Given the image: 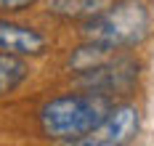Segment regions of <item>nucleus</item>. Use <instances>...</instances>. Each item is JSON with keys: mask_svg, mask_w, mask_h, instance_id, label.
<instances>
[{"mask_svg": "<svg viewBox=\"0 0 154 146\" xmlns=\"http://www.w3.org/2000/svg\"><path fill=\"white\" fill-rule=\"evenodd\" d=\"M56 50V35L51 27L27 21L24 16L0 14V53H14L32 61H43Z\"/></svg>", "mask_w": 154, "mask_h": 146, "instance_id": "4", "label": "nucleus"}, {"mask_svg": "<svg viewBox=\"0 0 154 146\" xmlns=\"http://www.w3.org/2000/svg\"><path fill=\"white\" fill-rule=\"evenodd\" d=\"M146 72L149 66H146V59L141 56V50H114L106 61H101L93 69H85L80 75L64 77V82L101 93L112 101H120V98H138Z\"/></svg>", "mask_w": 154, "mask_h": 146, "instance_id": "3", "label": "nucleus"}, {"mask_svg": "<svg viewBox=\"0 0 154 146\" xmlns=\"http://www.w3.org/2000/svg\"><path fill=\"white\" fill-rule=\"evenodd\" d=\"M43 0H0V14L3 16H27L40 8Z\"/></svg>", "mask_w": 154, "mask_h": 146, "instance_id": "9", "label": "nucleus"}, {"mask_svg": "<svg viewBox=\"0 0 154 146\" xmlns=\"http://www.w3.org/2000/svg\"><path fill=\"white\" fill-rule=\"evenodd\" d=\"M72 32L114 50H141L154 40V5L152 0H112L101 14L72 27Z\"/></svg>", "mask_w": 154, "mask_h": 146, "instance_id": "2", "label": "nucleus"}, {"mask_svg": "<svg viewBox=\"0 0 154 146\" xmlns=\"http://www.w3.org/2000/svg\"><path fill=\"white\" fill-rule=\"evenodd\" d=\"M112 0H43L37 14L51 27H77L91 16L101 14Z\"/></svg>", "mask_w": 154, "mask_h": 146, "instance_id": "6", "label": "nucleus"}, {"mask_svg": "<svg viewBox=\"0 0 154 146\" xmlns=\"http://www.w3.org/2000/svg\"><path fill=\"white\" fill-rule=\"evenodd\" d=\"M35 75H37V66L32 59L0 53V101H8L21 90H27Z\"/></svg>", "mask_w": 154, "mask_h": 146, "instance_id": "8", "label": "nucleus"}, {"mask_svg": "<svg viewBox=\"0 0 154 146\" xmlns=\"http://www.w3.org/2000/svg\"><path fill=\"white\" fill-rule=\"evenodd\" d=\"M143 106L138 98H120L112 104L101 125L82 141V146H130L143 135Z\"/></svg>", "mask_w": 154, "mask_h": 146, "instance_id": "5", "label": "nucleus"}, {"mask_svg": "<svg viewBox=\"0 0 154 146\" xmlns=\"http://www.w3.org/2000/svg\"><path fill=\"white\" fill-rule=\"evenodd\" d=\"M112 98L64 82L61 90L43 96L32 109V130L40 141L59 146H82L112 109Z\"/></svg>", "mask_w": 154, "mask_h": 146, "instance_id": "1", "label": "nucleus"}, {"mask_svg": "<svg viewBox=\"0 0 154 146\" xmlns=\"http://www.w3.org/2000/svg\"><path fill=\"white\" fill-rule=\"evenodd\" d=\"M112 53H114V48H109V45L75 37V43L66 45L61 50V59H59L61 77H72V75H80L85 69H93V66H98L101 61H106Z\"/></svg>", "mask_w": 154, "mask_h": 146, "instance_id": "7", "label": "nucleus"}]
</instances>
